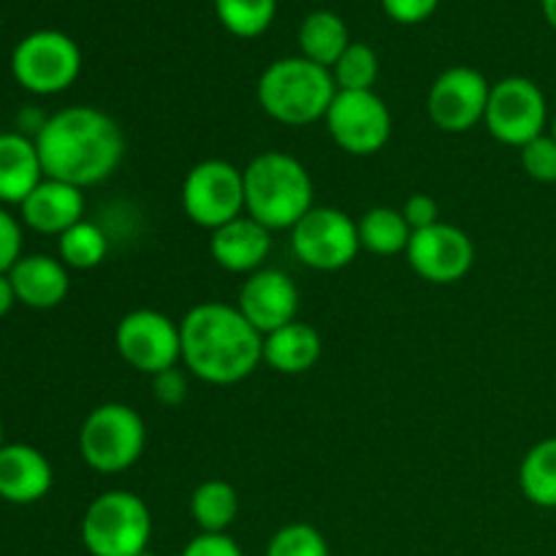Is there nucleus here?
<instances>
[{"label":"nucleus","instance_id":"obj_1","mask_svg":"<svg viewBox=\"0 0 556 556\" xmlns=\"http://www.w3.org/2000/svg\"><path fill=\"white\" fill-rule=\"evenodd\" d=\"M36 147L43 177L85 190L117 172L125 155V134L103 109L68 106L38 125Z\"/></svg>","mask_w":556,"mask_h":556},{"label":"nucleus","instance_id":"obj_2","mask_svg":"<svg viewBox=\"0 0 556 556\" xmlns=\"http://www.w3.org/2000/svg\"><path fill=\"white\" fill-rule=\"evenodd\" d=\"M182 364L210 386H233L264 364V334L248 324L237 304L201 302L179 320Z\"/></svg>","mask_w":556,"mask_h":556},{"label":"nucleus","instance_id":"obj_3","mask_svg":"<svg viewBox=\"0 0 556 556\" xmlns=\"http://www.w3.org/2000/svg\"><path fill=\"white\" fill-rule=\"evenodd\" d=\"M242 177L244 215L269 231H291L315 206L313 177L288 152H261L242 168Z\"/></svg>","mask_w":556,"mask_h":556},{"label":"nucleus","instance_id":"obj_4","mask_svg":"<svg viewBox=\"0 0 556 556\" xmlns=\"http://www.w3.org/2000/svg\"><path fill=\"white\" fill-rule=\"evenodd\" d=\"M255 96L275 123L302 128L326 117L337 96V85L329 68L296 54L266 65Z\"/></svg>","mask_w":556,"mask_h":556},{"label":"nucleus","instance_id":"obj_5","mask_svg":"<svg viewBox=\"0 0 556 556\" xmlns=\"http://www.w3.org/2000/svg\"><path fill=\"white\" fill-rule=\"evenodd\" d=\"M150 541V505L125 489L98 494L81 516V543L90 556H139Z\"/></svg>","mask_w":556,"mask_h":556},{"label":"nucleus","instance_id":"obj_6","mask_svg":"<svg viewBox=\"0 0 556 556\" xmlns=\"http://www.w3.org/2000/svg\"><path fill=\"white\" fill-rule=\"evenodd\" d=\"M147 445V427L139 410L123 402H106L90 410L79 429V454L90 470L114 476L141 459Z\"/></svg>","mask_w":556,"mask_h":556},{"label":"nucleus","instance_id":"obj_7","mask_svg":"<svg viewBox=\"0 0 556 556\" xmlns=\"http://www.w3.org/2000/svg\"><path fill=\"white\" fill-rule=\"evenodd\" d=\"M11 74L16 85L36 96H58L81 74V49L60 30H36L11 52Z\"/></svg>","mask_w":556,"mask_h":556},{"label":"nucleus","instance_id":"obj_8","mask_svg":"<svg viewBox=\"0 0 556 556\" xmlns=\"http://www.w3.org/2000/svg\"><path fill=\"white\" fill-rule=\"evenodd\" d=\"M182 212L199 228L215 231L233 217L244 215V177L242 168L223 157L201 161L185 174L179 190Z\"/></svg>","mask_w":556,"mask_h":556},{"label":"nucleus","instance_id":"obj_9","mask_svg":"<svg viewBox=\"0 0 556 556\" xmlns=\"http://www.w3.org/2000/svg\"><path fill=\"white\" fill-rule=\"evenodd\" d=\"M293 255L318 271H340L356 261L358 223L337 206H313L291 228Z\"/></svg>","mask_w":556,"mask_h":556},{"label":"nucleus","instance_id":"obj_10","mask_svg":"<svg viewBox=\"0 0 556 556\" xmlns=\"http://www.w3.org/2000/svg\"><path fill=\"white\" fill-rule=\"evenodd\" d=\"M483 125L497 141L521 150L527 141L546 134V96L527 76H505L497 85H492Z\"/></svg>","mask_w":556,"mask_h":556},{"label":"nucleus","instance_id":"obj_11","mask_svg":"<svg viewBox=\"0 0 556 556\" xmlns=\"http://www.w3.org/2000/svg\"><path fill=\"white\" fill-rule=\"evenodd\" d=\"M119 358L136 372L155 378L157 372L179 367L182 362V334L179 324L157 309H134L123 315L114 331Z\"/></svg>","mask_w":556,"mask_h":556},{"label":"nucleus","instance_id":"obj_12","mask_svg":"<svg viewBox=\"0 0 556 556\" xmlns=\"http://www.w3.org/2000/svg\"><path fill=\"white\" fill-rule=\"evenodd\" d=\"M329 136L348 155H375L383 150L394 130L389 106L375 90H337L324 117Z\"/></svg>","mask_w":556,"mask_h":556},{"label":"nucleus","instance_id":"obj_13","mask_svg":"<svg viewBox=\"0 0 556 556\" xmlns=\"http://www.w3.org/2000/svg\"><path fill=\"white\" fill-rule=\"evenodd\" d=\"M489 92H492V85L481 71L470 65L445 68L429 87V119L445 134H467L478 123H483Z\"/></svg>","mask_w":556,"mask_h":556},{"label":"nucleus","instance_id":"obj_14","mask_svg":"<svg viewBox=\"0 0 556 556\" xmlns=\"http://www.w3.org/2000/svg\"><path fill=\"white\" fill-rule=\"evenodd\" d=\"M405 255L421 280L432 286H451L470 275L476 264V244L459 226L440 220L424 231H413Z\"/></svg>","mask_w":556,"mask_h":556},{"label":"nucleus","instance_id":"obj_15","mask_svg":"<svg viewBox=\"0 0 556 556\" xmlns=\"http://www.w3.org/2000/svg\"><path fill=\"white\" fill-rule=\"evenodd\" d=\"M237 309L258 334H271L299 318V288L282 269H258L248 275Z\"/></svg>","mask_w":556,"mask_h":556},{"label":"nucleus","instance_id":"obj_16","mask_svg":"<svg viewBox=\"0 0 556 556\" xmlns=\"http://www.w3.org/2000/svg\"><path fill=\"white\" fill-rule=\"evenodd\" d=\"M210 253L217 266L233 275H253L264 269L271 253V231L250 215L233 217L226 226L215 228L210 237Z\"/></svg>","mask_w":556,"mask_h":556},{"label":"nucleus","instance_id":"obj_17","mask_svg":"<svg viewBox=\"0 0 556 556\" xmlns=\"http://www.w3.org/2000/svg\"><path fill=\"white\" fill-rule=\"evenodd\" d=\"M22 223L47 237H60L85 220V190L60 179L43 177L38 188L20 204Z\"/></svg>","mask_w":556,"mask_h":556},{"label":"nucleus","instance_id":"obj_18","mask_svg":"<svg viewBox=\"0 0 556 556\" xmlns=\"http://www.w3.org/2000/svg\"><path fill=\"white\" fill-rule=\"evenodd\" d=\"M54 472L47 456L25 443L0 448V500L11 505H33L52 492Z\"/></svg>","mask_w":556,"mask_h":556},{"label":"nucleus","instance_id":"obj_19","mask_svg":"<svg viewBox=\"0 0 556 556\" xmlns=\"http://www.w3.org/2000/svg\"><path fill=\"white\" fill-rule=\"evenodd\" d=\"M16 302L30 309H52L65 302L71 291L68 266L52 255H22L9 271Z\"/></svg>","mask_w":556,"mask_h":556},{"label":"nucleus","instance_id":"obj_20","mask_svg":"<svg viewBox=\"0 0 556 556\" xmlns=\"http://www.w3.org/2000/svg\"><path fill=\"white\" fill-rule=\"evenodd\" d=\"M43 179L36 139L9 130L0 134V204L20 206Z\"/></svg>","mask_w":556,"mask_h":556},{"label":"nucleus","instance_id":"obj_21","mask_svg":"<svg viewBox=\"0 0 556 556\" xmlns=\"http://www.w3.org/2000/svg\"><path fill=\"white\" fill-rule=\"evenodd\" d=\"M320 356H324L320 331L299 318L264 337V364H269L275 372H309L320 362Z\"/></svg>","mask_w":556,"mask_h":556},{"label":"nucleus","instance_id":"obj_22","mask_svg":"<svg viewBox=\"0 0 556 556\" xmlns=\"http://www.w3.org/2000/svg\"><path fill=\"white\" fill-rule=\"evenodd\" d=\"M348 47H351L348 25L334 11H313L299 25V52H302V58L313 60L324 68L331 71V65L340 60V54Z\"/></svg>","mask_w":556,"mask_h":556},{"label":"nucleus","instance_id":"obj_23","mask_svg":"<svg viewBox=\"0 0 556 556\" xmlns=\"http://www.w3.org/2000/svg\"><path fill=\"white\" fill-rule=\"evenodd\" d=\"M190 516L199 525L201 532H212V535H226L228 527L237 521L239 516V494L228 481L212 478L195 486L193 497H190Z\"/></svg>","mask_w":556,"mask_h":556},{"label":"nucleus","instance_id":"obj_24","mask_svg":"<svg viewBox=\"0 0 556 556\" xmlns=\"http://www.w3.org/2000/svg\"><path fill=\"white\" fill-rule=\"evenodd\" d=\"M358 223V242L362 250H369L375 255H396L405 253L410 244V226H407L402 210H391V206H372L364 212Z\"/></svg>","mask_w":556,"mask_h":556},{"label":"nucleus","instance_id":"obj_25","mask_svg":"<svg viewBox=\"0 0 556 556\" xmlns=\"http://www.w3.org/2000/svg\"><path fill=\"white\" fill-rule=\"evenodd\" d=\"M519 486L538 508H556V438L532 445L519 467Z\"/></svg>","mask_w":556,"mask_h":556},{"label":"nucleus","instance_id":"obj_26","mask_svg":"<svg viewBox=\"0 0 556 556\" xmlns=\"http://www.w3.org/2000/svg\"><path fill=\"white\" fill-rule=\"evenodd\" d=\"M109 253V239L101 226L90 220H79L68 231L58 237V258L68 269H96Z\"/></svg>","mask_w":556,"mask_h":556},{"label":"nucleus","instance_id":"obj_27","mask_svg":"<svg viewBox=\"0 0 556 556\" xmlns=\"http://www.w3.org/2000/svg\"><path fill=\"white\" fill-rule=\"evenodd\" d=\"M215 14L237 38H255L269 30L277 0H215Z\"/></svg>","mask_w":556,"mask_h":556},{"label":"nucleus","instance_id":"obj_28","mask_svg":"<svg viewBox=\"0 0 556 556\" xmlns=\"http://www.w3.org/2000/svg\"><path fill=\"white\" fill-rule=\"evenodd\" d=\"M380 74V60L372 47L362 41H351V47L340 54L334 65H331V76H334L337 90L345 92H362L372 90Z\"/></svg>","mask_w":556,"mask_h":556},{"label":"nucleus","instance_id":"obj_29","mask_svg":"<svg viewBox=\"0 0 556 556\" xmlns=\"http://www.w3.org/2000/svg\"><path fill=\"white\" fill-rule=\"evenodd\" d=\"M266 556H331L329 543L313 525H286L271 535Z\"/></svg>","mask_w":556,"mask_h":556},{"label":"nucleus","instance_id":"obj_30","mask_svg":"<svg viewBox=\"0 0 556 556\" xmlns=\"http://www.w3.org/2000/svg\"><path fill=\"white\" fill-rule=\"evenodd\" d=\"M527 177L535 182H556V141L552 134H541L519 150Z\"/></svg>","mask_w":556,"mask_h":556},{"label":"nucleus","instance_id":"obj_31","mask_svg":"<svg viewBox=\"0 0 556 556\" xmlns=\"http://www.w3.org/2000/svg\"><path fill=\"white\" fill-rule=\"evenodd\" d=\"M22 258V226L14 215L0 206V275H9L11 266Z\"/></svg>","mask_w":556,"mask_h":556},{"label":"nucleus","instance_id":"obj_32","mask_svg":"<svg viewBox=\"0 0 556 556\" xmlns=\"http://www.w3.org/2000/svg\"><path fill=\"white\" fill-rule=\"evenodd\" d=\"M380 5L400 25H418L438 11L440 0H380Z\"/></svg>","mask_w":556,"mask_h":556},{"label":"nucleus","instance_id":"obj_33","mask_svg":"<svg viewBox=\"0 0 556 556\" xmlns=\"http://www.w3.org/2000/svg\"><path fill=\"white\" fill-rule=\"evenodd\" d=\"M152 391H155V400L166 407L182 405L185 396H188V378L179 367L166 369V372H157L152 378Z\"/></svg>","mask_w":556,"mask_h":556},{"label":"nucleus","instance_id":"obj_34","mask_svg":"<svg viewBox=\"0 0 556 556\" xmlns=\"http://www.w3.org/2000/svg\"><path fill=\"white\" fill-rule=\"evenodd\" d=\"M179 556H244L239 543L231 535H212V532H199Z\"/></svg>","mask_w":556,"mask_h":556},{"label":"nucleus","instance_id":"obj_35","mask_svg":"<svg viewBox=\"0 0 556 556\" xmlns=\"http://www.w3.org/2000/svg\"><path fill=\"white\" fill-rule=\"evenodd\" d=\"M402 215H405L410 231H424V228L440 223V206L432 195L416 193L402 204Z\"/></svg>","mask_w":556,"mask_h":556},{"label":"nucleus","instance_id":"obj_36","mask_svg":"<svg viewBox=\"0 0 556 556\" xmlns=\"http://www.w3.org/2000/svg\"><path fill=\"white\" fill-rule=\"evenodd\" d=\"M14 304H16L14 286H11L9 275H0V318L11 313V309H14Z\"/></svg>","mask_w":556,"mask_h":556},{"label":"nucleus","instance_id":"obj_37","mask_svg":"<svg viewBox=\"0 0 556 556\" xmlns=\"http://www.w3.org/2000/svg\"><path fill=\"white\" fill-rule=\"evenodd\" d=\"M541 5H543V16H546V22L556 30V0H541Z\"/></svg>","mask_w":556,"mask_h":556},{"label":"nucleus","instance_id":"obj_38","mask_svg":"<svg viewBox=\"0 0 556 556\" xmlns=\"http://www.w3.org/2000/svg\"><path fill=\"white\" fill-rule=\"evenodd\" d=\"M548 134H552V136H554V141H556V117L552 119V128H548Z\"/></svg>","mask_w":556,"mask_h":556},{"label":"nucleus","instance_id":"obj_39","mask_svg":"<svg viewBox=\"0 0 556 556\" xmlns=\"http://www.w3.org/2000/svg\"><path fill=\"white\" fill-rule=\"evenodd\" d=\"M3 445H5L3 443V424H0V448H3Z\"/></svg>","mask_w":556,"mask_h":556},{"label":"nucleus","instance_id":"obj_40","mask_svg":"<svg viewBox=\"0 0 556 556\" xmlns=\"http://www.w3.org/2000/svg\"><path fill=\"white\" fill-rule=\"evenodd\" d=\"M139 556H155V554H150V552H144V554H139Z\"/></svg>","mask_w":556,"mask_h":556}]
</instances>
